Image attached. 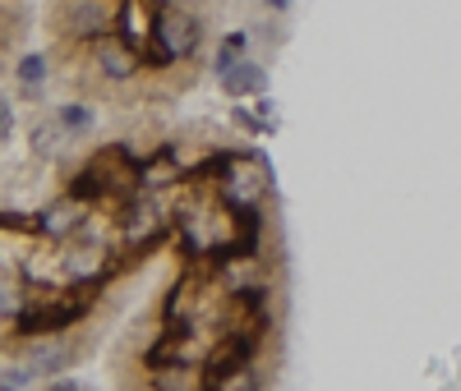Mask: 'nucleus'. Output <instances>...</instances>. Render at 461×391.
<instances>
[{"instance_id":"423d86ee","label":"nucleus","mask_w":461,"mask_h":391,"mask_svg":"<svg viewBox=\"0 0 461 391\" xmlns=\"http://www.w3.org/2000/svg\"><path fill=\"white\" fill-rule=\"evenodd\" d=\"M14 78H19L23 97H37V93H42V84H47V56H23L19 69H14Z\"/></svg>"},{"instance_id":"f03ea898","label":"nucleus","mask_w":461,"mask_h":391,"mask_svg":"<svg viewBox=\"0 0 461 391\" xmlns=\"http://www.w3.org/2000/svg\"><path fill=\"white\" fill-rule=\"evenodd\" d=\"M88 65H93V74L97 78H106V84H134V78L148 69L143 65V56L125 42L121 32H102V37H93L88 42Z\"/></svg>"},{"instance_id":"20e7f679","label":"nucleus","mask_w":461,"mask_h":391,"mask_svg":"<svg viewBox=\"0 0 461 391\" xmlns=\"http://www.w3.org/2000/svg\"><path fill=\"white\" fill-rule=\"evenodd\" d=\"M221 78V88H226V97H254V93H263L267 88V78H263V69L254 65V60H240V65H230L226 74H217Z\"/></svg>"},{"instance_id":"9d476101","label":"nucleus","mask_w":461,"mask_h":391,"mask_svg":"<svg viewBox=\"0 0 461 391\" xmlns=\"http://www.w3.org/2000/svg\"><path fill=\"white\" fill-rule=\"evenodd\" d=\"M10 134H14V106L0 97V143H10Z\"/></svg>"},{"instance_id":"0eeeda50","label":"nucleus","mask_w":461,"mask_h":391,"mask_svg":"<svg viewBox=\"0 0 461 391\" xmlns=\"http://www.w3.org/2000/svg\"><path fill=\"white\" fill-rule=\"evenodd\" d=\"M56 120H60V129H65V134L79 138V134H93V120H97V115H93V106L74 102V106H60V111H56Z\"/></svg>"},{"instance_id":"f257e3e1","label":"nucleus","mask_w":461,"mask_h":391,"mask_svg":"<svg viewBox=\"0 0 461 391\" xmlns=\"http://www.w3.org/2000/svg\"><path fill=\"white\" fill-rule=\"evenodd\" d=\"M212 189H217V199L226 208H263V199H267V166H263V156L240 143L236 152L226 156V166L212 180Z\"/></svg>"},{"instance_id":"6e6552de","label":"nucleus","mask_w":461,"mask_h":391,"mask_svg":"<svg viewBox=\"0 0 461 391\" xmlns=\"http://www.w3.org/2000/svg\"><path fill=\"white\" fill-rule=\"evenodd\" d=\"M245 51H249V37H245V32H226V37H221V51L212 56V69L226 74L230 65H240V60H245Z\"/></svg>"},{"instance_id":"f8f14e48","label":"nucleus","mask_w":461,"mask_h":391,"mask_svg":"<svg viewBox=\"0 0 461 391\" xmlns=\"http://www.w3.org/2000/svg\"><path fill=\"white\" fill-rule=\"evenodd\" d=\"M263 5H267V10H286V5H291V0H263Z\"/></svg>"},{"instance_id":"39448f33","label":"nucleus","mask_w":461,"mask_h":391,"mask_svg":"<svg viewBox=\"0 0 461 391\" xmlns=\"http://www.w3.org/2000/svg\"><path fill=\"white\" fill-rule=\"evenodd\" d=\"M28 364H32V373L69 369V364H74V345H65V341H37V345L28 350Z\"/></svg>"},{"instance_id":"1a4fd4ad","label":"nucleus","mask_w":461,"mask_h":391,"mask_svg":"<svg viewBox=\"0 0 461 391\" xmlns=\"http://www.w3.org/2000/svg\"><path fill=\"white\" fill-rule=\"evenodd\" d=\"M60 134H65V129H60V120H42V125L32 129V147L42 152V156H51V152H56V143H60Z\"/></svg>"},{"instance_id":"9b49d317","label":"nucleus","mask_w":461,"mask_h":391,"mask_svg":"<svg viewBox=\"0 0 461 391\" xmlns=\"http://www.w3.org/2000/svg\"><path fill=\"white\" fill-rule=\"evenodd\" d=\"M32 382V369H10V373H0V387H28Z\"/></svg>"},{"instance_id":"7ed1b4c3","label":"nucleus","mask_w":461,"mask_h":391,"mask_svg":"<svg viewBox=\"0 0 461 391\" xmlns=\"http://www.w3.org/2000/svg\"><path fill=\"white\" fill-rule=\"evenodd\" d=\"M37 221H42V235H51V240H74V235L88 226V199L69 189L65 199H56Z\"/></svg>"}]
</instances>
